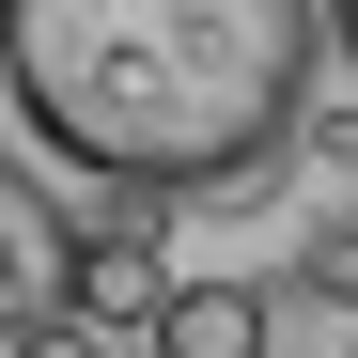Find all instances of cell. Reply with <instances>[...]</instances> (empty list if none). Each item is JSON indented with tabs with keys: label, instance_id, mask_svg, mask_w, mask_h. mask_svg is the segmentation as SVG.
I'll return each instance as SVG.
<instances>
[{
	"label": "cell",
	"instance_id": "cell-5",
	"mask_svg": "<svg viewBox=\"0 0 358 358\" xmlns=\"http://www.w3.org/2000/svg\"><path fill=\"white\" fill-rule=\"evenodd\" d=\"M327 31H343V63H358V0H327Z\"/></svg>",
	"mask_w": 358,
	"mask_h": 358
},
{
	"label": "cell",
	"instance_id": "cell-4",
	"mask_svg": "<svg viewBox=\"0 0 358 358\" xmlns=\"http://www.w3.org/2000/svg\"><path fill=\"white\" fill-rule=\"evenodd\" d=\"M16 358H109V327H94V312H47V327H31Z\"/></svg>",
	"mask_w": 358,
	"mask_h": 358
},
{
	"label": "cell",
	"instance_id": "cell-3",
	"mask_svg": "<svg viewBox=\"0 0 358 358\" xmlns=\"http://www.w3.org/2000/svg\"><path fill=\"white\" fill-rule=\"evenodd\" d=\"M265 343H280L265 280H171V312L141 327V358H265Z\"/></svg>",
	"mask_w": 358,
	"mask_h": 358
},
{
	"label": "cell",
	"instance_id": "cell-2",
	"mask_svg": "<svg viewBox=\"0 0 358 358\" xmlns=\"http://www.w3.org/2000/svg\"><path fill=\"white\" fill-rule=\"evenodd\" d=\"M78 265H94V234L47 203V171L0 156V358H16L47 312H78Z\"/></svg>",
	"mask_w": 358,
	"mask_h": 358
},
{
	"label": "cell",
	"instance_id": "cell-6",
	"mask_svg": "<svg viewBox=\"0 0 358 358\" xmlns=\"http://www.w3.org/2000/svg\"><path fill=\"white\" fill-rule=\"evenodd\" d=\"M343 358H358V343H343Z\"/></svg>",
	"mask_w": 358,
	"mask_h": 358
},
{
	"label": "cell",
	"instance_id": "cell-1",
	"mask_svg": "<svg viewBox=\"0 0 358 358\" xmlns=\"http://www.w3.org/2000/svg\"><path fill=\"white\" fill-rule=\"evenodd\" d=\"M327 0H0V109L125 203L265 187L312 125Z\"/></svg>",
	"mask_w": 358,
	"mask_h": 358
}]
</instances>
